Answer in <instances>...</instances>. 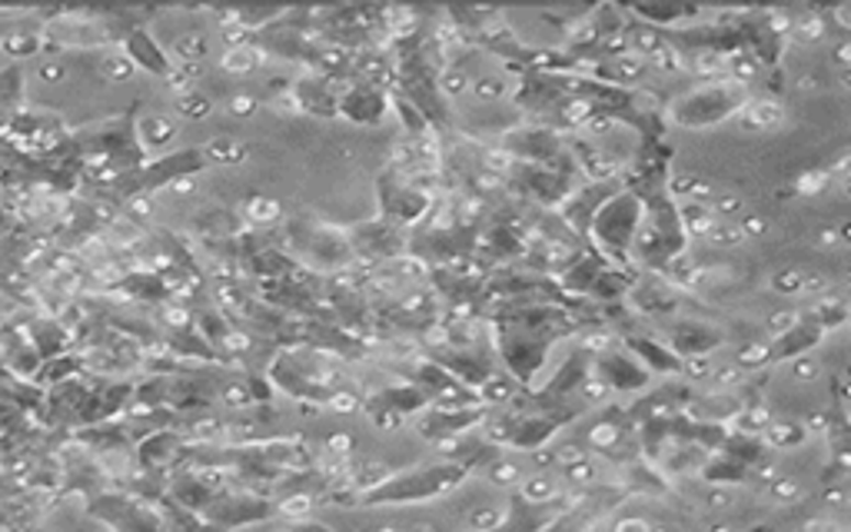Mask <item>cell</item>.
I'll return each mask as SVG.
<instances>
[{"instance_id":"1","label":"cell","mask_w":851,"mask_h":532,"mask_svg":"<svg viewBox=\"0 0 851 532\" xmlns=\"http://www.w3.org/2000/svg\"><path fill=\"white\" fill-rule=\"evenodd\" d=\"M782 121H785V114H782V106H779V103L762 100V103H752V106H749V124H752V127H759V131L782 127Z\"/></svg>"},{"instance_id":"2","label":"cell","mask_w":851,"mask_h":532,"mask_svg":"<svg viewBox=\"0 0 851 532\" xmlns=\"http://www.w3.org/2000/svg\"><path fill=\"white\" fill-rule=\"evenodd\" d=\"M141 137L147 147H164L173 140V127L164 117H147V121H141Z\"/></svg>"},{"instance_id":"3","label":"cell","mask_w":851,"mask_h":532,"mask_svg":"<svg viewBox=\"0 0 851 532\" xmlns=\"http://www.w3.org/2000/svg\"><path fill=\"white\" fill-rule=\"evenodd\" d=\"M254 50L250 47H229L226 50V57H223V67L229 70V73H243V70H250L254 67Z\"/></svg>"},{"instance_id":"4","label":"cell","mask_w":851,"mask_h":532,"mask_svg":"<svg viewBox=\"0 0 851 532\" xmlns=\"http://www.w3.org/2000/svg\"><path fill=\"white\" fill-rule=\"evenodd\" d=\"M131 70H134V64H131L124 54H110V57L103 60V73H107L110 80H124V77H131Z\"/></svg>"},{"instance_id":"5","label":"cell","mask_w":851,"mask_h":532,"mask_svg":"<svg viewBox=\"0 0 851 532\" xmlns=\"http://www.w3.org/2000/svg\"><path fill=\"white\" fill-rule=\"evenodd\" d=\"M247 210H250V217H254L257 224H273V220L280 217V206H277L273 200H254Z\"/></svg>"},{"instance_id":"6","label":"cell","mask_w":851,"mask_h":532,"mask_svg":"<svg viewBox=\"0 0 851 532\" xmlns=\"http://www.w3.org/2000/svg\"><path fill=\"white\" fill-rule=\"evenodd\" d=\"M772 283H775V290H782V293H802L805 276H802L798 270H785V273H779Z\"/></svg>"},{"instance_id":"7","label":"cell","mask_w":851,"mask_h":532,"mask_svg":"<svg viewBox=\"0 0 851 532\" xmlns=\"http://www.w3.org/2000/svg\"><path fill=\"white\" fill-rule=\"evenodd\" d=\"M712 240L721 244V247H736L739 240H746V234H742V227H715Z\"/></svg>"},{"instance_id":"8","label":"cell","mask_w":851,"mask_h":532,"mask_svg":"<svg viewBox=\"0 0 851 532\" xmlns=\"http://www.w3.org/2000/svg\"><path fill=\"white\" fill-rule=\"evenodd\" d=\"M180 111L190 114V117H206L210 114V103L203 97H183L180 100Z\"/></svg>"},{"instance_id":"9","label":"cell","mask_w":851,"mask_h":532,"mask_svg":"<svg viewBox=\"0 0 851 532\" xmlns=\"http://www.w3.org/2000/svg\"><path fill=\"white\" fill-rule=\"evenodd\" d=\"M503 93H506V87L500 80H479L475 83V97H482V100H500Z\"/></svg>"},{"instance_id":"10","label":"cell","mask_w":851,"mask_h":532,"mask_svg":"<svg viewBox=\"0 0 851 532\" xmlns=\"http://www.w3.org/2000/svg\"><path fill=\"white\" fill-rule=\"evenodd\" d=\"M510 163H513V157H510V154H500V150L485 154V167H490L493 173H503V170H510Z\"/></svg>"},{"instance_id":"11","label":"cell","mask_w":851,"mask_h":532,"mask_svg":"<svg viewBox=\"0 0 851 532\" xmlns=\"http://www.w3.org/2000/svg\"><path fill=\"white\" fill-rule=\"evenodd\" d=\"M500 519H503L500 509H485V512H479V516L472 519V525H475V529H493V525H500Z\"/></svg>"},{"instance_id":"12","label":"cell","mask_w":851,"mask_h":532,"mask_svg":"<svg viewBox=\"0 0 851 532\" xmlns=\"http://www.w3.org/2000/svg\"><path fill=\"white\" fill-rule=\"evenodd\" d=\"M589 170H592V177H609L616 167H613L609 157H592V160H589Z\"/></svg>"},{"instance_id":"13","label":"cell","mask_w":851,"mask_h":532,"mask_svg":"<svg viewBox=\"0 0 851 532\" xmlns=\"http://www.w3.org/2000/svg\"><path fill=\"white\" fill-rule=\"evenodd\" d=\"M180 50H187L183 54L187 60H197V57H203V41L200 37H187V41H180Z\"/></svg>"},{"instance_id":"14","label":"cell","mask_w":851,"mask_h":532,"mask_svg":"<svg viewBox=\"0 0 851 532\" xmlns=\"http://www.w3.org/2000/svg\"><path fill=\"white\" fill-rule=\"evenodd\" d=\"M739 210H742L739 196H718L715 200V213H739Z\"/></svg>"},{"instance_id":"15","label":"cell","mask_w":851,"mask_h":532,"mask_svg":"<svg viewBox=\"0 0 851 532\" xmlns=\"http://www.w3.org/2000/svg\"><path fill=\"white\" fill-rule=\"evenodd\" d=\"M792 327H795V313H779V316H775V324H772V333H775V337H782V333H785V330H792Z\"/></svg>"},{"instance_id":"16","label":"cell","mask_w":851,"mask_h":532,"mask_svg":"<svg viewBox=\"0 0 851 532\" xmlns=\"http://www.w3.org/2000/svg\"><path fill=\"white\" fill-rule=\"evenodd\" d=\"M526 493H529V499H546V496H552V483H549V479L529 483V486H526Z\"/></svg>"},{"instance_id":"17","label":"cell","mask_w":851,"mask_h":532,"mask_svg":"<svg viewBox=\"0 0 851 532\" xmlns=\"http://www.w3.org/2000/svg\"><path fill=\"white\" fill-rule=\"evenodd\" d=\"M443 87H446L449 93H459V90L466 87V77H462L459 70H449V73H446V80H443Z\"/></svg>"},{"instance_id":"18","label":"cell","mask_w":851,"mask_h":532,"mask_svg":"<svg viewBox=\"0 0 851 532\" xmlns=\"http://www.w3.org/2000/svg\"><path fill=\"white\" fill-rule=\"evenodd\" d=\"M290 516H303V512H310V499L306 496H296V499H287V506H283Z\"/></svg>"},{"instance_id":"19","label":"cell","mask_w":851,"mask_h":532,"mask_svg":"<svg viewBox=\"0 0 851 532\" xmlns=\"http://www.w3.org/2000/svg\"><path fill=\"white\" fill-rule=\"evenodd\" d=\"M755 70H759V67H755V60H749V57H746V60H736V73H739V77L752 80V77H755Z\"/></svg>"},{"instance_id":"20","label":"cell","mask_w":851,"mask_h":532,"mask_svg":"<svg viewBox=\"0 0 851 532\" xmlns=\"http://www.w3.org/2000/svg\"><path fill=\"white\" fill-rule=\"evenodd\" d=\"M559 460H562L566 466H575V463H582V450H579V446H566V450L559 453Z\"/></svg>"},{"instance_id":"21","label":"cell","mask_w":851,"mask_h":532,"mask_svg":"<svg viewBox=\"0 0 851 532\" xmlns=\"http://www.w3.org/2000/svg\"><path fill=\"white\" fill-rule=\"evenodd\" d=\"M616 532H649V525L642 519H623Z\"/></svg>"},{"instance_id":"22","label":"cell","mask_w":851,"mask_h":532,"mask_svg":"<svg viewBox=\"0 0 851 532\" xmlns=\"http://www.w3.org/2000/svg\"><path fill=\"white\" fill-rule=\"evenodd\" d=\"M759 360H765V347H762V343H752V350L742 353V363H759Z\"/></svg>"},{"instance_id":"23","label":"cell","mask_w":851,"mask_h":532,"mask_svg":"<svg viewBox=\"0 0 851 532\" xmlns=\"http://www.w3.org/2000/svg\"><path fill=\"white\" fill-rule=\"evenodd\" d=\"M698 70H702V73L721 70V57H698Z\"/></svg>"},{"instance_id":"24","label":"cell","mask_w":851,"mask_h":532,"mask_svg":"<svg viewBox=\"0 0 851 532\" xmlns=\"http://www.w3.org/2000/svg\"><path fill=\"white\" fill-rule=\"evenodd\" d=\"M254 111V100L250 97H236L233 100V114H250Z\"/></svg>"},{"instance_id":"25","label":"cell","mask_w":851,"mask_h":532,"mask_svg":"<svg viewBox=\"0 0 851 532\" xmlns=\"http://www.w3.org/2000/svg\"><path fill=\"white\" fill-rule=\"evenodd\" d=\"M802 37H808V41H815L818 34H821V24L818 21H808V24H802V31H798Z\"/></svg>"},{"instance_id":"26","label":"cell","mask_w":851,"mask_h":532,"mask_svg":"<svg viewBox=\"0 0 851 532\" xmlns=\"http://www.w3.org/2000/svg\"><path fill=\"white\" fill-rule=\"evenodd\" d=\"M516 479V466H500L496 469V483H513Z\"/></svg>"},{"instance_id":"27","label":"cell","mask_w":851,"mask_h":532,"mask_svg":"<svg viewBox=\"0 0 851 532\" xmlns=\"http://www.w3.org/2000/svg\"><path fill=\"white\" fill-rule=\"evenodd\" d=\"M818 183H825V173H811L802 180V190H818Z\"/></svg>"},{"instance_id":"28","label":"cell","mask_w":851,"mask_h":532,"mask_svg":"<svg viewBox=\"0 0 851 532\" xmlns=\"http://www.w3.org/2000/svg\"><path fill=\"white\" fill-rule=\"evenodd\" d=\"M572 121H579V117H589V103H572V111H566Z\"/></svg>"},{"instance_id":"29","label":"cell","mask_w":851,"mask_h":532,"mask_svg":"<svg viewBox=\"0 0 851 532\" xmlns=\"http://www.w3.org/2000/svg\"><path fill=\"white\" fill-rule=\"evenodd\" d=\"M592 440H595V443H609V440H616V430H595Z\"/></svg>"},{"instance_id":"30","label":"cell","mask_w":851,"mask_h":532,"mask_svg":"<svg viewBox=\"0 0 851 532\" xmlns=\"http://www.w3.org/2000/svg\"><path fill=\"white\" fill-rule=\"evenodd\" d=\"M795 370H798V373H802L805 380H811V376H815V363H798Z\"/></svg>"},{"instance_id":"31","label":"cell","mask_w":851,"mask_h":532,"mask_svg":"<svg viewBox=\"0 0 851 532\" xmlns=\"http://www.w3.org/2000/svg\"><path fill=\"white\" fill-rule=\"evenodd\" d=\"M715 532H728V529H715Z\"/></svg>"},{"instance_id":"32","label":"cell","mask_w":851,"mask_h":532,"mask_svg":"<svg viewBox=\"0 0 851 532\" xmlns=\"http://www.w3.org/2000/svg\"><path fill=\"white\" fill-rule=\"evenodd\" d=\"M380 532H393V529H380Z\"/></svg>"}]
</instances>
